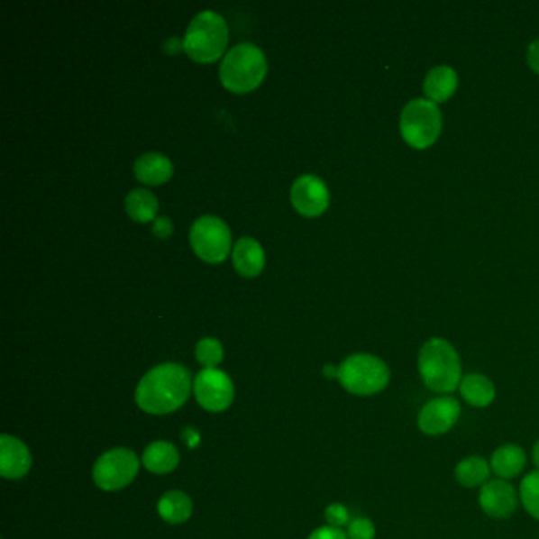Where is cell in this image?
Instances as JSON below:
<instances>
[{"instance_id": "cell-33", "label": "cell", "mask_w": 539, "mask_h": 539, "mask_svg": "<svg viewBox=\"0 0 539 539\" xmlns=\"http://www.w3.org/2000/svg\"><path fill=\"white\" fill-rule=\"evenodd\" d=\"M324 377H328V379H334L337 377V372H339V369H335L334 366H326L324 367Z\"/></svg>"}, {"instance_id": "cell-27", "label": "cell", "mask_w": 539, "mask_h": 539, "mask_svg": "<svg viewBox=\"0 0 539 539\" xmlns=\"http://www.w3.org/2000/svg\"><path fill=\"white\" fill-rule=\"evenodd\" d=\"M308 539H348L347 533L343 532L342 528H334V526H321L318 530H315Z\"/></svg>"}, {"instance_id": "cell-26", "label": "cell", "mask_w": 539, "mask_h": 539, "mask_svg": "<svg viewBox=\"0 0 539 539\" xmlns=\"http://www.w3.org/2000/svg\"><path fill=\"white\" fill-rule=\"evenodd\" d=\"M326 522L329 526H334V528H342L343 525H348V520H350V514H348L347 507L341 505V503H334V505H329L326 507Z\"/></svg>"}, {"instance_id": "cell-28", "label": "cell", "mask_w": 539, "mask_h": 539, "mask_svg": "<svg viewBox=\"0 0 539 539\" xmlns=\"http://www.w3.org/2000/svg\"><path fill=\"white\" fill-rule=\"evenodd\" d=\"M154 234L157 238L167 239L173 234V224L168 217H160L154 222Z\"/></svg>"}, {"instance_id": "cell-24", "label": "cell", "mask_w": 539, "mask_h": 539, "mask_svg": "<svg viewBox=\"0 0 539 539\" xmlns=\"http://www.w3.org/2000/svg\"><path fill=\"white\" fill-rule=\"evenodd\" d=\"M196 360L206 367V369H215L224 360V348L220 345L217 339H201L196 345Z\"/></svg>"}, {"instance_id": "cell-22", "label": "cell", "mask_w": 539, "mask_h": 539, "mask_svg": "<svg viewBox=\"0 0 539 539\" xmlns=\"http://www.w3.org/2000/svg\"><path fill=\"white\" fill-rule=\"evenodd\" d=\"M125 209L132 219L146 224L155 219L159 201L154 193L149 192L146 188H135L125 198Z\"/></svg>"}, {"instance_id": "cell-29", "label": "cell", "mask_w": 539, "mask_h": 539, "mask_svg": "<svg viewBox=\"0 0 539 539\" xmlns=\"http://www.w3.org/2000/svg\"><path fill=\"white\" fill-rule=\"evenodd\" d=\"M526 64L534 73L539 75V39L534 40L526 50Z\"/></svg>"}, {"instance_id": "cell-23", "label": "cell", "mask_w": 539, "mask_h": 539, "mask_svg": "<svg viewBox=\"0 0 539 539\" xmlns=\"http://www.w3.org/2000/svg\"><path fill=\"white\" fill-rule=\"evenodd\" d=\"M520 503L533 519L539 520V470L530 471L520 482Z\"/></svg>"}, {"instance_id": "cell-32", "label": "cell", "mask_w": 539, "mask_h": 539, "mask_svg": "<svg viewBox=\"0 0 539 539\" xmlns=\"http://www.w3.org/2000/svg\"><path fill=\"white\" fill-rule=\"evenodd\" d=\"M532 457L534 467H536V470H539V440L534 443V446H533Z\"/></svg>"}, {"instance_id": "cell-2", "label": "cell", "mask_w": 539, "mask_h": 539, "mask_svg": "<svg viewBox=\"0 0 539 539\" xmlns=\"http://www.w3.org/2000/svg\"><path fill=\"white\" fill-rule=\"evenodd\" d=\"M417 370L424 386L440 396H450L462 381V362L450 342L434 337L424 343L417 356Z\"/></svg>"}, {"instance_id": "cell-18", "label": "cell", "mask_w": 539, "mask_h": 539, "mask_svg": "<svg viewBox=\"0 0 539 539\" xmlns=\"http://www.w3.org/2000/svg\"><path fill=\"white\" fill-rule=\"evenodd\" d=\"M136 179L149 186H160L173 176V165L165 155L148 152L135 161Z\"/></svg>"}, {"instance_id": "cell-20", "label": "cell", "mask_w": 539, "mask_h": 539, "mask_svg": "<svg viewBox=\"0 0 539 539\" xmlns=\"http://www.w3.org/2000/svg\"><path fill=\"white\" fill-rule=\"evenodd\" d=\"M490 473V463L481 456L465 457L454 470L456 481L465 489H481L489 481Z\"/></svg>"}, {"instance_id": "cell-10", "label": "cell", "mask_w": 539, "mask_h": 539, "mask_svg": "<svg viewBox=\"0 0 539 539\" xmlns=\"http://www.w3.org/2000/svg\"><path fill=\"white\" fill-rule=\"evenodd\" d=\"M462 408L456 397L438 396L424 405L417 415V427L424 435L440 437L450 432L461 417Z\"/></svg>"}, {"instance_id": "cell-25", "label": "cell", "mask_w": 539, "mask_h": 539, "mask_svg": "<svg viewBox=\"0 0 539 539\" xmlns=\"http://www.w3.org/2000/svg\"><path fill=\"white\" fill-rule=\"evenodd\" d=\"M377 530L370 519L358 517L348 524V539H375Z\"/></svg>"}, {"instance_id": "cell-14", "label": "cell", "mask_w": 539, "mask_h": 539, "mask_svg": "<svg viewBox=\"0 0 539 539\" xmlns=\"http://www.w3.org/2000/svg\"><path fill=\"white\" fill-rule=\"evenodd\" d=\"M490 470L500 480H514L522 475L526 467L525 451L519 444H503L492 452Z\"/></svg>"}, {"instance_id": "cell-3", "label": "cell", "mask_w": 539, "mask_h": 539, "mask_svg": "<svg viewBox=\"0 0 539 539\" xmlns=\"http://www.w3.org/2000/svg\"><path fill=\"white\" fill-rule=\"evenodd\" d=\"M268 71L263 51L251 43H241L228 51L220 65V79L226 89L251 92L261 84Z\"/></svg>"}, {"instance_id": "cell-9", "label": "cell", "mask_w": 539, "mask_h": 539, "mask_svg": "<svg viewBox=\"0 0 539 539\" xmlns=\"http://www.w3.org/2000/svg\"><path fill=\"white\" fill-rule=\"evenodd\" d=\"M193 391L198 404L212 413L226 410L234 398L232 379L219 369L201 370L195 379Z\"/></svg>"}, {"instance_id": "cell-11", "label": "cell", "mask_w": 539, "mask_h": 539, "mask_svg": "<svg viewBox=\"0 0 539 539\" xmlns=\"http://www.w3.org/2000/svg\"><path fill=\"white\" fill-rule=\"evenodd\" d=\"M291 201L302 215L318 217L328 209V187L314 174H304L291 187Z\"/></svg>"}, {"instance_id": "cell-1", "label": "cell", "mask_w": 539, "mask_h": 539, "mask_svg": "<svg viewBox=\"0 0 539 539\" xmlns=\"http://www.w3.org/2000/svg\"><path fill=\"white\" fill-rule=\"evenodd\" d=\"M192 379L186 367L174 362L161 364L142 377L136 388V404L151 415H167L186 404Z\"/></svg>"}, {"instance_id": "cell-5", "label": "cell", "mask_w": 539, "mask_h": 539, "mask_svg": "<svg viewBox=\"0 0 539 539\" xmlns=\"http://www.w3.org/2000/svg\"><path fill=\"white\" fill-rule=\"evenodd\" d=\"M337 369V379L343 389L354 396H375L383 391L391 379L389 367L373 354H352Z\"/></svg>"}, {"instance_id": "cell-19", "label": "cell", "mask_w": 539, "mask_h": 539, "mask_svg": "<svg viewBox=\"0 0 539 539\" xmlns=\"http://www.w3.org/2000/svg\"><path fill=\"white\" fill-rule=\"evenodd\" d=\"M142 463L155 475H167L179 465V452L174 444L168 442H155L144 450Z\"/></svg>"}, {"instance_id": "cell-16", "label": "cell", "mask_w": 539, "mask_h": 539, "mask_svg": "<svg viewBox=\"0 0 539 539\" xmlns=\"http://www.w3.org/2000/svg\"><path fill=\"white\" fill-rule=\"evenodd\" d=\"M459 392L467 404L475 408H486L494 404L497 389L492 379L482 373H467L463 375Z\"/></svg>"}, {"instance_id": "cell-17", "label": "cell", "mask_w": 539, "mask_h": 539, "mask_svg": "<svg viewBox=\"0 0 539 539\" xmlns=\"http://www.w3.org/2000/svg\"><path fill=\"white\" fill-rule=\"evenodd\" d=\"M233 263L241 276H258L264 266L263 247L255 239H239L233 251Z\"/></svg>"}, {"instance_id": "cell-30", "label": "cell", "mask_w": 539, "mask_h": 539, "mask_svg": "<svg viewBox=\"0 0 539 539\" xmlns=\"http://www.w3.org/2000/svg\"><path fill=\"white\" fill-rule=\"evenodd\" d=\"M182 438L186 440L187 444H188L190 448H193V446H196V444H198L199 442V435L193 429H186V432H184V435H182Z\"/></svg>"}, {"instance_id": "cell-15", "label": "cell", "mask_w": 539, "mask_h": 539, "mask_svg": "<svg viewBox=\"0 0 539 539\" xmlns=\"http://www.w3.org/2000/svg\"><path fill=\"white\" fill-rule=\"evenodd\" d=\"M457 86L459 78L456 71L446 65H440L432 69L424 79V94L430 102L443 103L456 94Z\"/></svg>"}, {"instance_id": "cell-12", "label": "cell", "mask_w": 539, "mask_h": 539, "mask_svg": "<svg viewBox=\"0 0 539 539\" xmlns=\"http://www.w3.org/2000/svg\"><path fill=\"white\" fill-rule=\"evenodd\" d=\"M478 500L482 511L488 514L489 517L507 519L516 513L520 498L519 492L511 482L497 478V480H489L480 489Z\"/></svg>"}, {"instance_id": "cell-4", "label": "cell", "mask_w": 539, "mask_h": 539, "mask_svg": "<svg viewBox=\"0 0 539 539\" xmlns=\"http://www.w3.org/2000/svg\"><path fill=\"white\" fill-rule=\"evenodd\" d=\"M228 45V26L215 12L205 10L193 18L184 37L187 54L201 64L214 62Z\"/></svg>"}, {"instance_id": "cell-7", "label": "cell", "mask_w": 539, "mask_h": 539, "mask_svg": "<svg viewBox=\"0 0 539 539\" xmlns=\"http://www.w3.org/2000/svg\"><path fill=\"white\" fill-rule=\"evenodd\" d=\"M190 244L195 253L207 263H220L232 249V233L219 217L203 215L193 224Z\"/></svg>"}, {"instance_id": "cell-13", "label": "cell", "mask_w": 539, "mask_h": 539, "mask_svg": "<svg viewBox=\"0 0 539 539\" xmlns=\"http://www.w3.org/2000/svg\"><path fill=\"white\" fill-rule=\"evenodd\" d=\"M32 465L26 444L10 435L0 437V473L5 480H20Z\"/></svg>"}, {"instance_id": "cell-8", "label": "cell", "mask_w": 539, "mask_h": 539, "mask_svg": "<svg viewBox=\"0 0 539 539\" xmlns=\"http://www.w3.org/2000/svg\"><path fill=\"white\" fill-rule=\"evenodd\" d=\"M140 470V461L133 451L125 448L105 452L94 465V481L98 488L108 492L127 488L135 480Z\"/></svg>"}, {"instance_id": "cell-31", "label": "cell", "mask_w": 539, "mask_h": 539, "mask_svg": "<svg viewBox=\"0 0 539 539\" xmlns=\"http://www.w3.org/2000/svg\"><path fill=\"white\" fill-rule=\"evenodd\" d=\"M180 46H184V41H179L176 37H171V39L168 40L167 43H165V50H167V52H169V54H174V52H179Z\"/></svg>"}, {"instance_id": "cell-6", "label": "cell", "mask_w": 539, "mask_h": 539, "mask_svg": "<svg viewBox=\"0 0 539 539\" xmlns=\"http://www.w3.org/2000/svg\"><path fill=\"white\" fill-rule=\"evenodd\" d=\"M443 117L437 103L427 98H416L407 103L400 116V133L411 148L427 149L434 146L442 133Z\"/></svg>"}, {"instance_id": "cell-21", "label": "cell", "mask_w": 539, "mask_h": 539, "mask_svg": "<svg viewBox=\"0 0 539 539\" xmlns=\"http://www.w3.org/2000/svg\"><path fill=\"white\" fill-rule=\"evenodd\" d=\"M192 500L188 495L179 490H171L159 501V513L161 519L169 524H182L192 516Z\"/></svg>"}]
</instances>
